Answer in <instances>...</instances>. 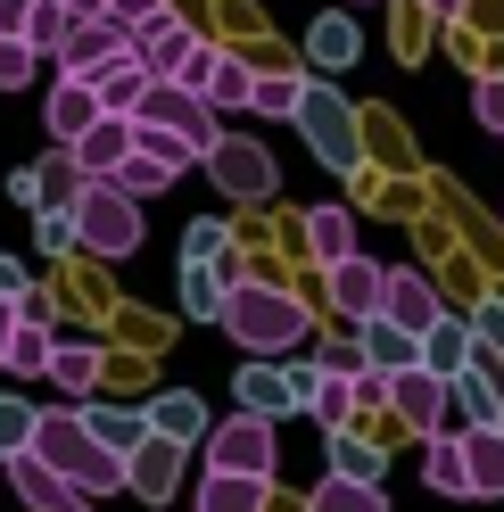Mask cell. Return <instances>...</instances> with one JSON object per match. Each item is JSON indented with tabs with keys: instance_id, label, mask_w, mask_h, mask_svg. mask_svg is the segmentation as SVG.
<instances>
[{
	"instance_id": "obj_1",
	"label": "cell",
	"mask_w": 504,
	"mask_h": 512,
	"mask_svg": "<svg viewBox=\"0 0 504 512\" xmlns=\"http://www.w3.org/2000/svg\"><path fill=\"white\" fill-rule=\"evenodd\" d=\"M25 446H34V455H42L50 471H67L83 496H116V488H124V455L91 438V422H83L75 405H58V413H34V438H25Z\"/></svg>"
},
{
	"instance_id": "obj_2",
	"label": "cell",
	"mask_w": 504,
	"mask_h": 512,
	"mask_svg": "<svg viewBox=\"0 0 504 512\" xmlns=\"http://www.w3.org/2000/svg\"><path fill=\"white\" fill-rule=\"evenodd\" d=\"M215 323H224L248 356H290V347L306 339V306H298L290 290H265V281H232Z\"/></svg>"
},
{
	"instance_id": "obj_3",
	"label": "cell",
	"mask_w": 504,
	"mask_h": 512,
	"mask_svg": "<svg viewBox=\"0 0 504 512\" xmlns=\"http://www.w3.org/2000/svg\"><path fill=\"white\" fill-rule=\"evenodd\" d=\"M75 215V248L83 256H133L141 248V199L133 190H116L108 174H83V190L67 199Z\"/></svg>"
},
{
	"instance_id": "obj_4",
	"label": "cell",
	"mask_w": 504,
	"mask_h": 512,
	"mask_svg": "<svg viewBox=\"0 0 504 512\" xmlns=\"http://www.w3.org/2000/svg\"><path fill=\"white\" fill-rule=\"evenodd\" d=\"M133 116H141V124H166V133H182L199 157L215 149V108H207V91L174 83V75H149V83H141V100H133Z\"/></svg>"
},
{
	"instance_id": "obj_5",
	"label": "cell",
	"mask_w": 504,
	"mask_h": 512,
	"mask_svg": "<svg viewBox=\"0 0 504 512\" xmlns=\"http://www.w3.org/2000/svg\"><path fill=\"white\" fill-rule=\"evenodd\" d=\"M199 166H207V174H215V190H224V199H240V207L273 199V157L248 141V133H215V149L199 157Z\"/></svg>"
},
{
	"instance_id": "obj_6",
	"label": "cell",
	"mask_w": 504,
	"mask_h": 512,
	"mask_svg": "<svg viewBox=\"0 0 504 512\" xmlns=\"http://www.w3.org/2000/svg\"><path fill=\"white\" fill-rule=\"evenodd\" d=\"M199 446H207V471H257V479H273V422L248 413V405H240V422L207 430Z\"/></svg>"
},
{
	"instance_id": "obj_7",
	"label": "cell",
	"mask_w": 504,
	"mask_h": 512,
	"mask_svg": "<svg viewBox=\"0 0 504 512\" xmlns=\"http://www.w3.org/2000/svg\"><path fill=\"white\" fill-rule=\"evenodd\" d=\"M0 463H9L17 496L34 504V512H100V496H83V488H75L67 471H50V463L34 455V446H17V455H0Z\"/></svg>"
},
{
	"instance_id": "obj_8",
	"label": "cell",
	"mask_w": 504,
	"mask_h": 512,
	"mask_svg": "<svg viewBox=\"0 0 504 512\" xmlns=\"http://www.w3.org/2000/svg\"><path fill=\"white\" fill-rule=\"evenodd\" d=\"M298 124H306V141H314V157H323L331 174H348V166H356V116H348V100H331V91H306V100H298Z\"/></svg>"
},
{
	"instance_id": "obj_9",
	"label": "cell",
	"mask_w": 504,
	"mask_h": 512,
	"mask_svg": "<svg viewBox=\"0 0 504 512\" xmlns=\"http://www.w3.org/2000/svg\"><path fill=\"white\" fill-rule=\"evenodd\" d=\"M381 281H389V265H372V256H356V248L323 265V290H331V314H339V323L381 314Z\"/></svg>"
},
{
	"instance_id": "obj_10",
	"label": "cell",
	"mask_w": 504,
	"mask_h": 512,
	"mask_svg": "<svg viewBox=\"0 0 504 512\" xmlns=\"http://www.w3.org/2000/svg\"><path fill=\"white\" fill-rule=\"evenodd\" d=\"M389 405H397V422L414 430V438H430L438 422H447V372H430V364H405V372H389Z\"/></svg>"
},
{
	"instance_id": "obj_11",
	"label": "cell",
	"mask_w": 504,
	"mask_h": 512,
	"mask_svg": "<svg viewBox=\"0 0 504 512\" xmlns=\"http://www.w3.org/2000/svg\"><path fill=\"white\" fill-rule=\"evenodd\" d=\"M116 50H133V34H124V25L100 9V17H75V25H67V42H58L50 58H58V75H83V83H91Z\"/></svg>"
},
{
	"instance_id": "obj_12",
	"label": "cell",
	"mask_w": 504,
	"mask_h": 512,
	"mask_svg": "<svg viewBox=\"0 0 504 512\" xmlns=\"http://www.w3.org/2000/svg\"><path fill=\"white\" fill-rule=\"evenodd\" d=\"M174 479H182V446H174V438H157V430H149L133 455H124V488H133L141 504H166V496H174Z\"/></svg>"
},
{
	"instance_id": "obj_13",
	"label": "cell",
	"mask_w": 504,
	"mask_h": 512,
	"mask_svg": "<svg viewBox=\"0 0 504 512\" xmlns=\"http://www.w3.org/2000/svg\"><path fill=\"white\" fill-rule=\"evenodd\" d=\"M381 314H389V323H405V331H430L447 306H438V281H430V273L389 265V281H381Z\"/></svg>"
},
{
	"instance_id": "obj_14",
	"label": "cell",
	"mask_w": 504,
	"mask_h": 512,
	"mask_svg": "<svg viewBox=\"0 0 504 512\" xmlns=\"http://www.w3.org/2000/svg\"><path fill=\"white\" fill-rule=\"evenodd\" d=\"M67 149H75V166H83V174H116V166H124V149H133V116L100 108V116H91Z\"/></svg>"
},
{
	"instance_id": "obj_15",
	"label": "cell",
	"mask_w": 504,
	"mask_h": 512,
	"mask_svg": "<svg viewBox=\"0 0 504 512\" xmlns=\"http://www.w3.org/2000/svg\"><path fill=\"white\" fill-rule=\"evenodd\" d=\"M447 397L463 405V422H504V372L480 356V347H471V364L447 380Z\"/></svg>"
},
{
	"instance_id": "obj_16",
	"label": "cell",
	"mask_w": 504,
	"mask_h": 512,
	"mask_svg": "<svg viewBox=\"0 0 504 512\" xmlns=\"http://www.w3.org/2000/svg\"><path fill=\"white\" fill-rule=\"evenodd\" d=\"M364 364L372 372H405V364H422V331H405V323H389V314H364Z\"/></svg>"
},
{
	"instance_id": "obj_17",
	"label": "cell",
	"mask_w": 504,
	"mask_h": 512,
	"mask_svg": "<svg viewBox=\"0 0 504 512\" xmlns=\"http://www.w3.org/2000/svg\"><path fill=\"white\" fill-rule=\"evenodd\" d=\"M463 463H471V496H504V422H471Z\"/></svg>"
},
{
	"instance_id": "obj_18",
	"label": "cell",
	"mask_w": 504,
	"mask_h": 512,
	"mask_svg": "<svg viewBox=\"0 0 504 512\" xmlns=\"http://www.w3.org/2000/svg\"><path fill=\"white\" fill-rule=\"evenodd\" d=\"M100 116V91H91L83 75H58V91H50V108H42V124H50V141H75L83 124Z\"/></svg>"
},
{
	"instance_id": "obj_19",
	"label": "cell",
	"mask_w": 504,
	"mask_h": 512,
	"mask_svg": "<svg viewBox=\"0 0 504 512\" xmlns=\"http://www.w3.org/2000/svg\"><path fill=\"white\" fill-rule=\"evenodd\" d=\"M199 91H207V108H248V91H257V67H248V58H232V50H207Z\"/></svg>"
},
{
	"instance_id": "obj_20",
	"label": "cell",
	"mask_w": 504,
	"mask_h": 512,
	"mask_svg": "<svg viewBox=\"0 0 504 512\" xmlns=\"http://www.w3.org/2000/svg\"><path fill=\"white\" fill-rule=\"evenodd\" d=\"M141 413H149V430H157V438H174V446H199V438H207V413H199L191 389H166V397L141 405Z\"/></svg>"
},
{
	"instance_id": "obj_21",
	"label": "cell",
	"mask_w": 504,
	"mask_h": 512,
	"mask_svg": "<svg viewBox=\"0 0 504 512\" xmlns=\"http://www.w3.org/2000/svg\"><path fill=\"white\" fill-rule=\"evenodd\" d=\"M265 488L273 479H257V471H207L199 512H265Z\"/></svg>"
},
{
	"instance_id": "obj_22",
	"label": "cell",
	"mask_w": 504,
	"mask_h": 512,
	"mask_svg": "<svg viewBox=\"0 0 504 512\" xmlns=\"http://www.w3.org/2000/svg\"><path fill=\"white\" fill-rule=\"evenodd\" d=\"M0 372H17V380H42V372H50V323H34V314H17L9 347H0Z\"/></svg>"
},
{
	"instance_id": "obj_23",
	"label": "cell",
	"mask_w": 504,
	"mask_h": 512,
	"mask_svg": "<svg viewBox=\"0 0 504 512\" xmlns=\"http://www.w3.org/2000/svg\"><path fill=\"white\" fill-rule=\"evenodd\" d=\"M422 479L438 496H471V463H463V438H422Z\"/></svg>"
},
{
	"instance_id": "obj_24",
	"label": "cell",
	"mask_w": 504,
	"mask_h": 512,
	"mask_svg": "<svg viewBox=\"0 0 504 512\" xmlns=\"http://www.w3.org/2000/svg\"><path fill=\"white\" fill-rule=\"evenodd\" d=\"M471 347H480V339H471V323H455V314H438V323L422 331V364L455 380V372L471 364Z\"/></svg>"
},
{
	"instance_id": "obj_25",
	"label": "cell",
	"mask_w": 504,
	"mask_h": 512,
	"mask_svg": "<svg viewBox=\"0 0 504 512\" xmlns=\"http://www.w3.org/2000/svg\"><path fill=\"white\" fill-rule=\"evenodd\" d=\"M75 413L91 422V438H100V446H116V455H133V446L149 438V413H124V405H91V397H83Z\"/></svg>"
},
{
	"instance_id": "obj_26",
	"label": "cell",
	"mask_w": 504,
	"mask_h": 512,
	"mask_svg": "<svg viewBox=\"0 0 504 512\" xmlns=\"http://www.w3.org/2000/svg\"><path fill=\"white\" fill-rule=\"evenodd\" d=\"M141 83H149V67L133 50H116L100 75H91V91H100V108H116V116H133V100H141Z\"/></svg>"
},
{
	"instance_id": "obj_27",
	"label": "cell",
	"mask_w": 504,
	"mask_h": 512,
	"mask_svg": "<svg viewBox=\"0 0 504 512\" xmlns=\"http://www.w3.org/2000/svg\"><path fill=\"white\" fill-rule=\"evenodd\" d=\"M306 413L323 430H348V413H356V380L348 372H314V397H306Z\"/></svg>"
},
{
	"instance_id": "obj_28",
	"label": "cell",
	"mask_w": 504,
	"mask_h": 512,
	"mask_svg": "<svg viewBox=\"0 0 504 512\" xmlns=\"http://www.w3.org/2000/svg\"><path fill=\"white\" fill-rule=\"evenodd\" d=\"M306 58H314V67H356L364 42H356V25H348V17H323V25L306 34Z\"/></svg>"
},
{
	"instance_id": "obj_29",
	"label": "cell",
	"mask_w": 504,
	"mask_h": 512,
	"mask_svg": "<svg viewBox=\"0 0 504 512\" xmlns=\"http://www.w3.org/2000/svg\"><path fill=\"white\" fill-rule=\"evenodd\" d=\"M306 248H314V265L348 256V248H356V223H348V207H314V215H306Z\"/></svg>"
},
{
	"instance_id": "obj_30",
	"label": "cell",
	"mask_w": 504,
	"mask_h": 512,
	"mask_svg": "<svg viewBox=\"0 0 504 512\" xmlns=\"http://www.w3.org/2000/svg\"><path fill=\"white\" fill-rule=\"evenodd\" d=\"M314 512H381V479H348V471H331L323 488H314Z\"/></svg>"
},
{
	"instance_id": "obj_31",
	"label": "cell",
	"mask_w": 504,
	"mask_h": 512,
	"mask_svg": "<svg viewBox=\"0 0 504 512\" xmlns=\"http://www.w3.org/2000/svg\"><path fill=\"white\" fill-rule=\"evenodd\" d=\"M42 380H58V389L83 397L91 380H100V347H58V339H50V372H42Z\"/></svg>"
},
{
	"instance_id": "obj_32",
	"label": "cell",
	"mask_w": 504,
	"mask_h": 512,
	"mask_svg": "<svg viewBox=\"0 0 504 512\" xmlns=\"http://www.w3.org/2000/svg\"><path fill=\"white\" fill-rule=\"evenodd\" d=\"M133 149H149V157H157V166H166V174L199 166V149L182 141V133H166V124H141V116H133Z\"/></svg>"
},
{
	"instance_id": "obj_33",
	"label": "cell",
	"mask_w": 504,
	"mask_h": 512,
	"mask_svg": "<svg viewBox=\"0 0 504 512\" xmlns=\"http://www.w3.org/2000/svg\"><path fill=\"white\" fill-rule=\"evenodd\" d=\"M108 182H116V190H133V199H157V190H174V174L157 166L149 149H124V166H116Z\"/></svg>"
},
{
	"instance_id": "obj_34",
	"label": "cell",
	"mask_w": 504,
	"mask_h": 512,
	"mask_svg": "<svg viewBox=\"0 0 504 512\" xmlns=\"http://www.w3.org/2000/svg\"><path fill=\"white\" fill-rule=\"evenodd\" d=\"M331 471H348V479H381L389 455H381V446H364V438H348V430H331Z\"/></svg>"
},
{
	"instance_id": "obj_35",
	"label": "cell",
	"mask_w": 504,
	"mask_h": 512,
	"mask_svg": "<svg viewBox=\"0 0 504 512\" xmlns=\"http://www.w3.org/2000/svg\"><path fill=\"white\" fill-rule=\"evenodd\" d=\"M298 100H306L298 75H257V91H248V108H265V116H298Z\"/></svg>"
},
{
	"instance_id": "obj_36",
	"label": "cell",
	"mask_w": 504,
	"mask_h": 512,
	"mask_svg": "<svg viewBox=\"0 0 504 512\" xmlns=\"http://www.w3.org/2000/svg\"><path fill=\"white\" fill-rule=\"evenodd\" d=\"M34 42H25V34H0V91H25V83H34Z\"/></svg>"
},
{
	"instance_id": "obj_37",
	"label": "cell",
	"mask_w": 504,
	"mask_h": 512,
	"mask_svg": "<svg viewBox=\"0 0 504 512\" xmlns=\"http://www.w3.org/2000/svg\"><path fill=\"white\" fill-rule=\"evenodd\" d=\"M67 25H75V17H67V9H58V0H34V17H25V42H34V50L50 58L58 42H67Z\"/></svg>"
},
{
	"instance_id": "obj_38",
	"label": "cell",
	"mask_w": 504,
	"mask_h": 512,
	"mask_svg": "<svg viewBox=\"0 0 504 512\" xmlns=\"http://www.w3.org/2000/svg\"><path fill=\"white\" fill-rule=\"evenodd\" d=\"M182 306H191V314H224V281H215V265H182Z\"/></svg>"
},
{
	"instance_id": "obj_39",
	"label": "cell",
	"mask_w": 504,
	"mask_h": 512,
	"mask_svg": "<svg viewBox=\"0 0 504 512\" xmlns=\"http://www.w3.org/2000/svg\"><path fill=\"white\" fill-rule=\"evenodd\" d=\"M34 248L42 256H67L75 248V215L67 207H34Z\"/></svg>"
},
{
	"instance_id": "obj_40",
	"label": "cell",
	"mask_w": 504,
	"mask_h": 512,
	"mask_svg": "<svg viewBox=\"0 0 504 512\" xmlns=\"http://www.w3.org/2000/svg\"><path fill=\"white\" fill-rule=\"evenodd\" d=\"M25 438H34V405H25V397H0V455H17Z\"/></svg>"
},
{
	"instance_id": "obj_41",
	"label": "cell",
	"mask_w": 504,
	"mask_h": 512,
	"mask_svg": "<svg viewBox=\"0 0 504 512\" xmlns=\"http://www.w3.org/2000/svg\"><path fill=\"white\" fill-rule=\"evenodd\" d=\"M471 116H480L488 133H504V75H480V91H471Z\"/></svg>"
},
{
	"instance_id": "obj_42",
	"label": "cell",
	"mask_w": 504,
	"mask_h": 512,
	"mask_svg": "<svg viewBox=\"0 0 504 512\" xmlns=\"http://www.w3.org/2000/svg\"><path fill=\"white\" fill-rule=\"evenodd\" d=\"M108 17L124 25V34H141V25H157V17H166V0H108Z\"/></svg>"
},
{
	"instance_id": "obj_43",
	"label": "cell",
	"mask_w": 504,
	"mask_h": 512,
	"mask_svg": "<svg viewBox=\"0 0 504 512\" xmlns=\"http://www.w3.org/2000/svg\"><path fill=\"white\" fill-rule=\"evenodd\" d=\"M471 339H480V347H496V356H504V306H480V323H471Z\"/></svg>"
},
{
	"instance_id": "obj_44",
	"label": "cell",
	"mask_w": 504,
	"mask_h": 512,
	"mask_svg": "<svg viewBox=\"0 0 504 512\" xmlns=\"http://www.w3.org/2000/svg\"><path fill=\"white\" fill-rule=\"evenodd\" d=\"M0 298H25V265L17 256H0Z\"/></svg>"
},
{
	"instance_id": "obj_45",
	"label": "cell",
	"mask_w": 504,
	"mask_h": 512,
	"mask_svg": "<svg viewBox=\"0 0 504 512\" xmlns=\"http://www.w3.org/2000/svg\"><path fill=\"white\" fill-rule=\"evenodd\" d=\"M58 9H67V17H100L108 0H58Z\"/></svg>"
},
{
	"instance_id": "obj_46",
	"label": "cell",
	"mask_w": 504,
	"mask_h": 512,
	"mask_svg": "<svg viewBox=\"0 0 504 512\" xmlns=\"http://www.w3.org/2000/svg\"><path fill=\"white\" fill-rule=\"evenodd\" d=\"M9 331H17V298H0V347H9Z\"/></svg>"
},
{
	"instance_id": "obj_47",
	"label": "cell",
	"mask_w": 504,
	"mask_h": 512,
	"mask_svg": "<svg viewBox=\"0 0 504 512\" xmlns=\"http://www.w3.org/2000/svg\"><path fill=\"white\" fill-rule=\"evenodd\" d=\"M422 9H430V17H463V0H422Z\"/></svg>"
}]
</instances>
